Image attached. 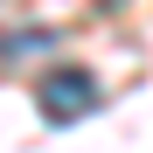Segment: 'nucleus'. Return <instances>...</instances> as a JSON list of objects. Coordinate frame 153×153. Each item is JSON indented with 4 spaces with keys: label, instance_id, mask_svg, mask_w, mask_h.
Instances as JSON below:
<instances>
[{
    "label": "nucleus",
    "instance_id": "1",
    "mask_svg": "<svg viewBox=\"0 0 153 153\" xmlns=\"http://www.w3.org/2000/svg\"><path fill=\"white\" fill-rule=\"evenodd\" d=\"M35 105H42V118H49V125H76V118H91L97 105H105V91H97V76H91V70L63 63V70H49V76H42Z\"/></svg>",
    "mask_w": 153,
    "mask_h": 153
},
{
    "label": "nucleus",
    "instance_id": "2",
    "mask_svg": "<svg viewBox=\"0 0 153 153\" xmlns=\"http://www.w3.org/2000/svg\"><path fill=\"white\" fill-rule=\"evenodd\" d=\"M63 35L56 28H14V35H0V63H21V56H42V49H56Z\"/></svg>",
    "mask_w": 153,
    "mask_h": 153
}]
</instances>
